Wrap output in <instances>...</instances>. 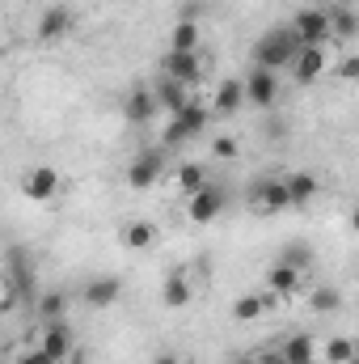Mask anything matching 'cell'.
Wrapping results in <instances>:
<instances>
[{
  "label": "cell",
  "instance_id": "obj_1",
  "mask_svg": "<svg viewBox=\"0 0 359 364\" xmlns=\"http://www.w3.org/2000/svg\"><path fill=\"white\" fill-rule=\"evenodd\" d=\"M296 55H300V38H296L292 26H275V30H267V34L254 43V68L279 73V68H292Z\"/></svg>",
  "mask_w": 359,
  "mask_h": 364
},
{
  "label": "cell",
  "instance_id": "obj_29",
  "mask_svg": "<svg viewBox=\"0 0 359 364\" xmlns=\"http://www.w3.org/2000/svg\"><path fill=\"white\" fill-rule=\"evenodd\" d=\"M211 157L233 161V157H237V140H233V136H216V140H211Z\"/></svg>",
  "mask_w": 359,
  "mask_h": 364
},
{
  "label": "cell",
  "instance_id": "obj_27",
  "mask_svg": "<svg viewBox=\"0 0 359 364\" xmlns=\"http://www.w3.org/2000/svg\"><path fill=\"white\" fill-rule=\"evenodd\" d=\"M178 186L186 191V195L203 191V186H207V170H203L199 161H182V166H178Z\"/></svg>",
  "mask_w": 359,
  "mask_h": 364
},
{
  "label": "cell",
  "instance_id": "obj_35",
  "mask_svg": "<svg viewBox=\"0 0 359 364\" xmlns=\"http://www.w3.org/2000/svg\"><path fill=\"white\" fill-rule=\"evenodd\" d=\"M351 229L359 233V203H355V212H351Z\"/></svg>",
  "mask_w": 359,
  "mask_h": 364
},
{
  "label": "cell",
  "instance_id": "obj_13",
  "mask_svg": "<svg viewBox=\"0 0 359 364\" xmlns=\"http://www.w3.org/2000/svg\"><path fill=\"white\" fill-rule=\"evenodd\" d=\"M326 68H330V64H326V51H321V47H300V55L292 60V77H296V85H313V81H321Z\"/></svg>",
  "mask_w": 359,
  "mask_h": 364
},
{
  "label": "cell",
  "instance_id": "obj_26",
  "mask_svg": "<svg viewBox=\"0 0 359 364\" xmlns=\"http://www.w3.org/2000/svg\"><path fill=\"white\" fill-rule=\"evenodd\" d=\"M64 292H43L38 296V305H34V318H43V326L47 322H64Z\"/></svg>",
  "mask_w": 359,
  "mask_h": 364
},
{
  "label": "cell",
  "instance_id": "obj_33",
  "mask_svg": "<svg viewBox=\"0 0 359 364\" xmlns=\"http://www.w3.org/2000/svg\"><path fill=\"white\" fill-rule=\"evenodd\" d=\"M64 364H85V356H81V352H72V356H68Z\"/></svg>",
  "mask_w": 359,
  "mask_h": 364
},
{
  "label": "cell",
  "instance_id": "obj_2",
  "mask_svg": "<svg viewBox=\"0 0 359 364\" xmlns=\"http://www.w3.org/2000/svg\"><path fill=\"white\" fill-rule=\"evenodd\" d=\"M207 123H211V110L203 106V102H190L182 114H174L170 123H165V149H174V144H186V140H199L203 132H207Z\"/></svg>",
  "mask_w": 359,
  "mask_h": 364
},
{
  "label": "cell",
  "instance_id": "obj_9",
  "mask_svg": "<svg viewBox=\"0 0 359 364\" xmlns=\"http://www.w3.org/2000/svg\"><path fill=\"white\" fill-rule=\"evenodd\" d=\"M38 348H43V352H51L55 360L64 364L72 352H77V335H72V326H68V322H47V326H43V335H38Z\"/></svg>",
  "mask_w": 359,
  "mask_h": 364
},
{
  "label": "cell",
  "instance_id": "obj_28",
  "mask_svg": "<svg viewBox=\"0 0 359 364\" xmlns=\"http://www.w3.org/2000/svg\"><path fill=\"white\" fill-rule=\"evenodd\" d=\"M283 263H292V267L304 272V267L313 263V250H309L304 242H287V246H283Z\"/></svg>",
  "mask_w": 359,
  "mask_h": 364
},
{
  "label": "cell",
  "instance_id": "obj_5",
  "mask_svg": "<svg viewBox=\"0 0 359 364\" xmlns=\"http://www.w3.org/2000/svg\"><path fill=\"white\" fill-rule=\"evenodd\" d=\"M161 77L182 81L186 90L199 85V81H203V60H199V51H165V60H161Z\"/></svg>",
  "mask_w": 359,
  "mask_h": 364
},
{
  "label": "cell",
  "instance_id": "obj_23",
  "mask_svg": "<svg viewBox=\"0 0 359 364\" xmlns=\"http://www.w3.org/2000/svg\"><path fill=\"white\" fill-rule=\"evenodd\" d=\"M355 356H359V343L347 339V335H334V339L321 343V360L326 364H351Z\"/></svg>",
  "mask_w": 359,
  "mask_h": 364
},
{
  "label": "cell",
  "instance_id": "obj_30",
  "mask_svg": "<svg viewBox=\"0 0 359 364\" xmlns=\"http://www.w3.org/2000/svg\"><path fill=\"white\" fill-rule=\"evenodd\" d=\"M17 364H60V360L43 348H30V352H17Z\"/></svg>",
  "mask_w": 359,
  "mask_h": 364
},
{
  "label": "cell",
  "instance_id": "obj_20",
  "mask_svg": "<svg viewBox=\"0 0 359 364\" xmlns=\"http://www.w3.org/2000/svg\"><path fill=\"white\" fill-rule=\"evenodd\" d=\"M309 309H313V314H338V309H343L338 284H313V288H309Z\"/></svg>",
  "mask_w": 359,
  "mask_h": 364
},
{
  "label": "cell",
  "instance_id": "obj_37",
  "mask_svg": "<svg viewBox=\"0 0 359 364\" xmlns=\"http://www.w3.org/2000/svg\"><path fill=\"white\" fill-rule=\"evenodd\" d=\"M351 364H359V356H355V360H351Z\"/></svg>",
  "mask_w": 359,
  "mask_h": 364
},
{
  "label": "cell",
  "instance_id": "obj_6",
  "mask_svg": "<svg viewBox=\"0 0 359 364\" xmlns=\"http://www.w3.org/2000/svg\"><path fill=\"white\" fill-rule=\"evenodd\" d=\"M250 199H254V208L258 212H287L292 208V191H287V178H258L254 182V191H250Z\"/></svg>",
  "mask_w": 359,
  "mask_h": 364
},
{
  "label": "cell",
  "instance_id": "obj_36",
  "mask_svg": "<svg viewBox=\"0 0 359 364\" xmlns=\"http://www.w3.org/2000/svg\"><path fill=\"white\" fill-rule=\"evenodd\" d=\"M313 364H326V360H321V356H317V360H313Z\"/></svg>",
  "mask_w": 359,
  "mask_h": 364
},
{
  "label": "cell",
  "instance_id": "obj_25",
  "mask_svg": "<svg viewBox=\"0 0 359 364\" xmlns=\"http://www.w3.org/2000/svg\"><path fill=\"white\" fill-rule=\"evenodd\" d=\"M153 242H157V229H153L148 220H131V225L123 229V246H127V250H153Z\"/></svg>",
  "mask_w": 359,
  "mask_h": 364
},
{
  "label": "cell",
  "instance_id": "obj_34",
  "mask_svg": "<svg viewBox=\"0 0 359 364\" xmlns=\"http://www.w3.org/2000/svg\"><path fill=\"white\" fill-rule=\"evenodd\" d=\"M233 364H258V356H237Z\"/></svg>",
  "mask_w": 359,
  "mask_h": 364
},
{
  "label": "cell",
  "instance_id": "obj_15",
  "mask_svg": "<svg viewBox=\"0 0 359 364\" xmlns=\"http://www.w3.org/2000/svg\"><path fill=\"white\" fill-rule=\"evenodd\" d=\"M157 110H161V102H157V93L148 90V85H136V90L127 93V102H123V114L131 123H153Z\"/></svg>",
  "mask_w": 359,
  "mask_h": 364
},
{
  "label": "cell",
  "instance_id": "obj_31",
  "mask_svg": "<svg viewBox=\"0 0 359 364\" xmlns=\"http://www.w3.org/2000/svg\"><path fill=\"white\" fill-rule=\"evenodd\" d=\"M338 81H359V55H343L338 60Z\"/></svg>",
  "mask_w": 359,
  "mask_h": 364
},
{
  "label": "cell",
  "instance_id": "obj_16",
  "mask_svg": "<svg viewBox=\"0 0 359 364\" xmlns=\"http://www.w3.org/2000/svg\"><path fill=\"white\" fill-rule=\"evenodd\" d=\"M68 30H72V13H68L64 4L43 9V17H38V43H55V38H64Z\"/></svg>",
  "mask_w": 359,
  "mask_h": 364
},
{
  "label": "cell",
  "instance_id": "obj_21",
  "mask_svg": "<svg viewBox=\"0 0 359 364\" xmlns=\"http://www.w3.org/2000/svg\"><path fill=\"white\" fill-rule=\"evenodd\" d=\"M287 191H292V208H309L313 199H317V191H321V182L317 174H287Z\"/></svg>",
  "mask_w": 359,
  "mask_h": 364
},
{
  "label": "cell",
  "instance_id": "obj_7",
  "mask_svg": "<svg viewBox=\"0 0 359 364\" xmlns=\"http://www.w3.org/2000/svg\"><path fill=\"white\" fill-rule=\"evenodd\" d=\"M224 203H228V191H224V186H216V182H207L203 191H194V195H190V208H186V212H190V220H194V225H211V220L224 212Z\"/></svg>",
  "mask_w": 359,
  "mask_h": 364
},
{
  "label": "cell",
  "instance_id": "obj_17",
  "mask_svg": "<svg viewBox=\"0 0 359 364\" xmlns=\"http://www.w3.org/2000/svg\"><path fill=\"white\" fill-rule=\"evenodd\" d=\"M153 93H157L161 110H170V119H174V114H182V110L190 106V90H186L182 81H170V77H161V81L153 85Z\"/></svg>",
  "mask_w": 359,
  "mask_h": 364
},
{
  "label": "cell",
  "instance_id": "obj_11",
  "mask_svg": "<svg viewBox=\"0 0 359 364\" xmlns=\"http://www.w3.org/2000/svg\"><path fill=\"white\" fill-rule=\"evenodd\" d=\"M245 102H250V93H245V77H228V81H220V85H216L211 110H216L220 119H228V114H237Z\"/></svg>",
  "mask_w": 359,
  "mask_h": 364
},
{
  "label": "cell",
  "instance_id": "obj_32",
  "mask_svg": "<svg viewBox=\"0 0 359 364\" xmlns=\"http://www.w3.org/2000/svg\"><path fill=\"white\" fill-rule=\"evenodd\" d=\"M153 364H182V360L174 356V352H157V360H153Z\"/></svg>",
  "mask_w": 359,
  "mask_h": 364
},
{
  "label": "cell",
  "instance_id": "obj_24",
  "mask_svg": "<svg viewBox=\"0 0 359 364\" xmlns=\"http://www.w3.org/2000/svg\"><path fill=\"white\" fill-rule=\"evenodd\" d=\"M199 43H203L199 21H186V17H182L178 26L170 30V51H199Z\"/></svg>",
  "mask_w": 359,
  "mask_h": 364
},
{
  "label": "cell",
  "instance_id": "obj_19",
  "mask_svg": "<svg viewBox=\"0 0 359 364\" xmlns=\"http://www.w3.org/2000/svg\"><path fill=\"white\" fill-rule=\"evenodd\" d=\"M190 296H194V288H190V279L182 272L165 275V288H161V305L165 309H186L190 305Z\"/></svg>",
  "mask_w": 359,
  "mask_h": 364
},
{
  "label": "cell",
  "instance_id": "obj_14",
  "mask_svg": "<svg viewBox=\"0 0 359 364\" xmlns=\"http://www.w3.org/2000/svg\"><path fill=\"white\" fill-rule=\"evenodd\" d=\"M118 296H123V279L118 275H93L85 284V305L89 309H110Z\"/></svg>",
  "mask_w": 359,
  "mask_h": 364
},
{
  "label": "cell",
  "instance_id": "obj_10",
  "mask_svg": "<svg viewBox=\"0 0 359 364\" xmlns=\"http://www.w3.org/2000/svg\"><path fill=\"white\" fill-rule=\"evenodd\" d=\"M245 93H250V106L270 110V106L279 102V77H275L270 68H254V73L245 77Z\"/></svg>",
  "mask_w": 359,
  "mask_h": 364
},
{
  "label": "cell",
  "instance_id": "obj_3",
  "mask_svg": "<svg viewBox=\"0 0 359 364\" xmlns=\"http://www.w3.org/2000/svg\"><path fill=\"white\" fill-rule=\"evenodd\" d=\"M292 30H296L300 47H326V43L334 38V30H330V9H300V13L292 17Z\"/></svg>",
  "mask_w": 359,
  "mask_h": 364
},
{
  "label": "cell",
  "instance_id": "obj_12",
  "mask_svg": "<svg viewBox=\"0 0 359 364\" xmlns=\"http://www.w3.org/2000/svg\"><path fill=\"white\" fill-rule=\"evenodd\" d=\"M267 288L275 292V296H304V272L279 259V263L267 272Z\"/></svg>",
  "mask_w": 359,
  "mask_h": 364
},
{
  "label": "cell",
  "instance_id": "obj_8",
  "mask_svg": "<svg viewBox=\"0 0 359 364\" xmlns=\"http://www.w3.org/2000/svg\"><path fill=\"white\" fill-rule=\"evenodd\" d=\"M55 191H60V170H51V166H34L21 174V195L34 203H47Z\"/></svg>",
  "mask_w": 359,
  "mask_h": 364
},
{
  "label": "cell",
  "instance_id": "obj_18",
  "mask_svg": "<svg viewBox=\"0 0 359 364\" xmlns=\"http://www.w3.org/2000/svg\"><path fill=\"white\" fill-rule=\"evenodd\" d=\"M279 352L287 356V364H313L317 356H321V348H317V339H313L309 331H296V335H292Z\"/></svg>",
  "mask_w": 359,
  "mask_h": 364
},
{
  "label": "cell",
  "instance_id": "obj_4",
  "mask_svg": "<svg viewBox=\"0 0 359 364\" xmlns=\"http://www.w3.org/2000/svg\"><path fill=\"white\" fill-rule=\"evenodd\" d=\"M165 174V153L161 149H148V153H136V161L127 166V186L131 191H148V186H157Z\"/></svg>",
  "mask_w": 359,
  "mask_h": 364
},
{
  "label": "cell",
  "instance_id": "obj_22",
  "mask_svg": "<svg viewBox=\"0 0 359 364\" xmlns=\"http://www.w3.org/2000/svg\"><path fill=\"white\" fill-rule=\"evenodd\" d=\"M330 30H334V38H338V43L359 38V13H355V9H347V4L330 9Z\"/></svg>",
  "mask_w": 359,
  "mask_h": 364
}]
</instances>
